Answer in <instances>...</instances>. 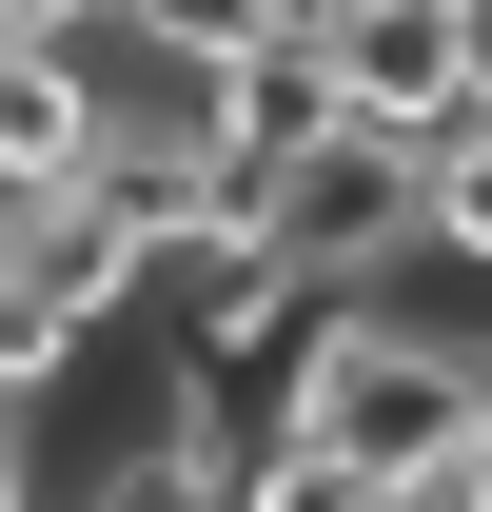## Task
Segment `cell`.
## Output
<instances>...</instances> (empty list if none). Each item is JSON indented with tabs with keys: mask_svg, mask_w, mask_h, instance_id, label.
Returning <instances> with one entry per match:
<instances>
[{
	"mask_svg": "<svg viewBox=\"0 0 492 512\" xmlns=\"http://www.w3.org/2000/svg\"><path fill=\"white\" fill-rule=\"evenodd\" d=\"M256 197V256L276 276H315V296H394L414 276V138H374V119H315L276 178H237Z\"/></svg>",
	"mask_w": 492,
	"mask_h": 512,
	"instance_id": "6da1fadb",
	"label": "cell"
},
{
	"mask_svg": "<svg viewBox=\"0 0 492 512\" xmlns=\"http://www.w3.org/2000/svg\"><path fill=\"white\" fill-rule=\"evenodd\" d=\"M79 79H99V158L119 178H217L237 158V60H197V40H138V20H79Z\"/></svg>",
	"mask_w": 492,
	"mask_h": 512,
	"instance_id": "7a4b0ae2",
	"label": "cell"
},
{
	"mask_svg": "<svg viewBox=\"0 0 492 512\" xmlns=\"http://www.w3.org/2000/svg\"><path fill=\"white\" fill-rule=\"evenodd\" d=\"M315 79H335V119L433 138L453 119V0H335V20H315Z\"/></svg>",
	"mask_w": 492,
	"mask_h": 512,
	"instance_id": "3957f363",
	"label": "cell"
},
{
	"mask_svg": "<svg viewBox=\"0 0 492 512\" xmlns=\"http://www.w3.org/2000/svg\"><path fill=\"white\" fill-rule=\"evenodd\" d=\"M414 296L433 316L492 296V119H433L414 138Z\"/></svg>",
	"mask_w": 492,
	"mask_h": 512,
	"instance_id": "277c9868",
	"label": "cell"
},
{
	"mask_svg": "<svg viewBox=\"0 0 492 512\" xmlns=\"http://www.w3.org/2000/svg\"><path fill=\"white\" fill-rule=\"evenodd\" d=\"M99 20H138V40H197V60H237V40H276L296 0H99Z\"/></svg>",
	"mask_w": 492,
	"mask_h": 512,
	"instance_id": "5b68a950",
	"label": "cell"
},
{
	"mask_svg": "<svg viewBox=\"0 0 492 512\" xmlns=\"http://www.w3.org/2000/svg\"><path fill=\"white\" fill-rule=\"evenodd\" d=\"M453 119H492V0H453Z\"/></svg>",
	"mask_w": 492,
	"mask_h": 512,
	"instance_id": "8992f818",
	"label": "cell"
},
{
	"mask_svg": "<svg viewBox=\"0 0 492 512\" xmlns=\"http://www.w3.org/2000/svg\"><path fill=\"white\" fill-rule=\"evenodd\" d=\"M0 512H20V414H0Z\"/></svg>",
	"mask_w": 492,
	"mask_h": 512,
	"instance_id": "52a82bcc",
	"label": "cell"
},
{
	"mask_svg": "<svg viewBox=\"0 0 492 512\" xmlns=\"http://www.w3.org/2000/svg\"><path fill=\"white\" fill-rule=\"evenodd\" d=\"M20 20H99V0H20Z\"/></svg>",
	"mask_w": 492,
	"mask_h": 512,
	"instance_id": "ba28073f",
	"label": "cell"
},
{
	"mask_svg": "<svg viewBox=\"0 0 492 512\" xmlns=\"http://www.w3.org/2000/svg\"><path fill=\"white\" fill-rule=\"evenodd\" d=\"M178 512H237V493H178Z\"/></svg>",
	"mask_w": 492,
	"mask_h": 512,
	"instance_id": "9c48e42d",
	"label": "cell"
},
{
	"mask_svg": "<svg viewBox=\"0 0 492 512\" xmlns=\"http://www.w3.org/2000/svg\"><path fill=\"white\" fill-rule=\"evenodd\" d=\"M374 512H394V493H374Z\"/></svg>",
	"mask_w": 492,
	"mask_h": 512,
	"instance_id": "30bf717a",
	"label": "cell"
}]
</instances>
